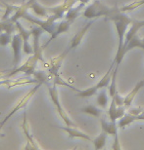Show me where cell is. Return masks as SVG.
Returning <instances> with one entry per match:
<instances>
[{"instance_id":"6da1fadb","label":"cell","mask_w":144,"mask_h":150,"mask_svg":"<svg viewBox=\"0 0 144 150\" xmlns=\"http://www.w3.org/2000/svg\"><path fill=\"white\" fill-rule=\"evenodd\" d=\"M115 10L116 7L110 8L99 0H94L83 9L82 16L85 19H99L101 17L109 18L115 12Z\"/></svg>"},{"instance_id":"7a4b0ae2","label":"cell","mask_w":144,"mask_h":150,"mask_svg":"<svg viewBox=\"0 0 144 150\" xmlns=\"http://www.w3.org/2000/svg\"><path fill=\"white\" fill-rule=\"evenodd\" d=\"M48 92H49V96L50 98L52 100V103L55 105L57 112L60 115V117L63 119V121L65 122L66 126H70V127H76L75 123L72 121V119L69 117L67 112L65 111L64 108L62 107L61 103H60V100H59V94H58V90L56 88V85L53 84V86H49L48 85Z\"/></svg>"},{"instance_id":"3957f363","label":"cell","mask_w":144,"mask_h":150,"mask_svg":"<svg viewBox=\"0 0 144 150\" xmlns=\"http://www.w3.org/2000/svg\"><path fill=\"white\" fill-rule=\"evenodd\" d=\"M23 19L27 20L28 22L32 23L34 25L40 26L44 31H46L47 33H49L50 35H52L56 29L57 25H55V22H54L50 17H47L46 20H42V19H40V18L32 17L28 13V12H26L23 16Z\"/></svg>"},{"instance_id":"277c9868","label":"cell","mask_w":144,"mask_h":150,"mask_svg":"<svg viewBox=\"0 0 144 150\" xmlns=\"http://www.w3.org/2000/svg\"><path fill=\"white\" fill-rule=\"evenodd\" d=\"M42 84H43V83L38 82V83L37 84V85H35V86L34 87V88H32V89L31 90V91H29V92L28 93V94H27V95L25 96V97L21 98V100H19V103H17V105L15 106V108H14L13 110H12V111H11L10 113H9L8 115L6 116L4 119L2 120L1 123H0V132H1L2 128H3V126H4V125L6 124V123H7V122L9 121V119H10L11 117L13 116L14 114L18 111V110H20V109L24 108V107H25V106L27 105V103H29V100H31V98H32V97H34V95H35V93H37V92L38 91V89L40 88V87H41V85H42Z\"/></svg>"},{"instance_id":"5b68a950","label":"cell","mask_w":144,"mask_h":150,"mask_svg":"<svg viewBox=\"0 0 144 150\" xmlns=\"http://www.w3.org/2000/svg\"><path fill=\"white\" fill-rule=\"evenodd\" d=\"M38 62V59L34 55H32L31 58L27 59L25 64L22 65H18L17 67H15L10 73L7 75V77H12L14 75L18 73H25L26 75H34L35 72V68H37V64Z\"/></svg>"},{"instance_id":"8992f818","label":"cell","mask_w":144,"mask_h":150,"mask_svg":"<svg viewBox=\"0 0 144 150\" xmlns=\"http://www.w3.org/2000/svg\"><path fill=\"white\" fill-rule=\"evenodd\" d=\"M76 2H77V0H65L61 5H58V6H56V7L48 8V10H49V16L48 17H50L54 22H56L57 20L65 17L66 13H67L72 7H74Z\"/></svg>"},{"instance_id":"52a82bcc","label":"cell","mask_w":144,"mask_h":150,"mask_svg":"<svg viewBox=\"0 0 144 150\" xmlns=\"http://www.w3.org/2000/svg\"><path fill=\"white\" fill-rule=\"evenodd\" d=\"M15 23H16V26H17L18 30H19V33H20L21 36H22V39H23V51H24V53L28 56L34 55V47H32V45L29 43V38L32 36V29L31 30L26 29L22 25H21V23L19 22V21L16 22Z\"/></svg>"},{"instance_id":"ba28073f","label":"cell","mask_w":144,"mask_h":150,"mask_svg":"<svg viewBox=\"0 0 144 150\" xmlns=\"http://www.w3.org/2000/svg\"><path fill=\"white\" fill-rule=\"evenodd\" d=\"M43 29L40 28V26L34 25V28H32V47H34V55L38 59V61H43L42 58V52L43 49L40 47V42H39V38L41 36V34L43 33Z\"/></svg>"},{"instance_id":"9c48e42d","label":"cell","mask_w":144,"mask_h":150,"mask_svg":"<svg viewBox=\"0 0 144 150\" xmlns=\"http://www.w3.org/2000/svg\"><path fill=\"white\" fill-rule=\"evenodd\" d=\"M12 49H13V62L15 67H17L20 64L21 58H22V49H23V39L20 33L14 34L12 36Z\"/></svg>"},{"instance_id":"30bf717a","label":"cell","mask_w":144,"mask_h":150,"mask_svg":"<svg viewBox=\"0 0 144 150\" xmlns=\"http://www.w3.org/2000/svg\"><path fill=\"white\" fill-rule=\"evenodd\" d=\"M93 21H91V22H89V23H87L86 25L83 26V28L80 29V30L77 32V33L75 35V36L71 39V42H70V46H69V48L67 50L65 51L64 52V54H67L69 53V51H71V50H73V49H75V48H77L79 45L82 43V39H83V37H85V35L87 33V31H88V29L90 28V26L93 25Z\"/></svg>"},{"instance_id":"8fae6325","label":"cell","mask_w":144,"mask_h":150,"mask_svg":"<svg viewBox=\"0 0 144 150\" xmlns=\"http://www.w3.org/2000/svg\"><path fill=\"white\" fill-rule=\"evenodd\" d=\"M60 130L66 132L68 134V136L70 139H82L85 140H88V142H92V139L90 137L88 136L87 134L83 133V132L77 130V129L74 128V127H70V126H66V127H57Z\"/></svg>"},{"instance_id":"7c38bea8","label":"cell","mask_w":144,"mask_h":150,"mask_svg":"<svg viewBox=\"0 0 144 150\" xmlns=\"http://www.w3.org/2000/svg\"><path fill=\"white\" fill-rule=\"evenodd\" d=\"M70 26H71V23L69 22V21H67V20H64V21H62V22H60L58 25H56V29H55V31H54V33L52 35H50L49 40L47 41V43L45 44V46H44L43 48H45L47 45L53 40V39L57 38L59 35L68 32L69 29H70Z\"/></svg>"},{"instance_id":"4fadbf2b","label":"cell","mask_w":144,"mask_h":150,"mask_svg":"<svg viewBox=\"0 0 144 150\" xmlns=\"http://www.w3.org/2000/svg\"><path fill=\"white\" fill-rule=\"evenodd\" d=\"M29 8L32 9V12L39 18H47L49 16V10L48 8H45L44 6L39 4L37 1L34 0H29Z\"/></svg>"},{"instance_id":"5bb4252c","label":"cell","mask_w":144,"mask_h":150,"mask_svg":"<svg viewBox=\"0 0 144 150\" xmlns=\"http://www.w3.org/2000/svg\"><path fill=\"white\" fill-rule=\"evenodd\" d=\"M100 125H101V131H104L109 134V136L115 137L118 134V124L116 122H108L104 118L100 119Z\"/></svg>"},{"instance_id":"9a60e30c","label":"cell","mask_w":144,"mask_h":150,"mask_svg":"<svg viewBox=\"0 0 144 150\" xmlns=\"http://www.w3.org/2000/svg\"><path fill=\"white\" fill-rule=\"evenodd\" d=\"M143 87H144V80L142 79L136 84L135 87H134L130 93H128V96H125V106L127 107V108H130L131 103H133V101L134 100V98H135V96L137 95V93H138L140 91V89L143 88Z\"/></svg>"},{"instance_id":"2e32d148","label":"cell","mask_w":144,"mask_h":150,"mask_svg":"<svg viewBox=\"0 0 144 150\" xmlns=\"http://www.w3.org/2000/svg\"><path fill=\"white\" fill-rule=\"evenodd\" d=\"M22 128L24 131V134H26L27 139H28V146L26 148H37L38 146L35 144L34 139H32V134H29V124H28V120H27V114L26 112H24V120H23V124H22Z\"/></svg>"},{"instance_id":"e0dca14e","label":"cell","mask_w":144,"mask_h":150,"mask_svg":"<svg viewBox=\"0 0 144 150\" xmlns=\"http://www.w3.org/2000/svg\"><path fill=\"white\" fill-rule=\"evenodd\" d=\"M108 93L105 88L100 89L96 94V103L98 104L101 108L105 109L108 106V103H109V97H108Z\"/></svg>"},{"instance_id":"ac0fdd59","label":"cell","mask_w":144,"mask_h":150,"mask_svg":"<svg viewBox=\"0 0 144 150\" xmlns=\"http://www.w3.org/2000/svg\"><path fill=\"white\" fill-rule=\"evenodd\" d=\"M85 4H82L80 3V5H77V7H72L70 10H69L65 15V20L69 21L71 23H73L75 21H76L77 18H79L80 15V11L85 8Z\"/></svg>"},{"instance_id":"d6986e66","label":"cell","mask_w":144,"mask_h":150,"mask_svg":"<svg viewBox=\"0 0 144 150\" xmlns=\"http://www.w3.org/2000/svg\"><path fill=\"white\" fill-rule=\"evenodd\" d=\"M108 136H109V134H108L106 132L101 131L100 134H99L98 137H96L95 139L92 140V142H93V146L96 150H100V149L105 147Z\"/></svg>"},{"instance_id":"ffe728a7","label":"cell","mask_w":144,"mask_h":150,"mask_svg":"<svg viewBox=\"0 0 144 150\" xmlns=\"http://www.w3.org/2000/svg\"><path fill=\"white\" fill-rule=\"evenodd\" d=\"M134 121H136L135 115H133V114H130V113H125L122 118L119 119L118 127L124 130L125 127H128V126H130V124H133Z\"/></svg>"},{"instance_id":"44dd1931","label":"cell","mask_w":144,"mask_h":150,"mask_svg":"<svg viewBox=\"0 0 144 150\" xmlns=\"http://www.w3.org/2000/svg\"><path fill=\"white\" fill-rule=\"evenodd\" d=\"M80 111L85 114H87V115L96 117V118H100V116L102 115V110L95 105H85L82 107Z\"/></svg>"},{"instance_id":"7402d4cb","label":"cell","mask_w":144,"mask_h":150,"mask_svg":"<svg viewBox=\"0 0 144 150\" xmlns=\"http://www.w3.org/2000/svg\"><path fill=\"white\" fill-rule=\"evenodd\" d=\"M99 90L96 88V86H92L90 88L85 89V90H79L77 92H76L77 94L76 96L79 98H91L97 94V92Z\"/></svg>"},{"instance_id":"603a6c76","label":"cell","mask_w":144,"mask_h":150,"mask_svg":"<svg viewBox=\"0 0 144 150\" xmlns=\"http://www.w3.org/2000/svg\"><path fill=\"white\" fill-rule=\"evenodd\" d=\"M14 30H15V25L13 22H11L10 20L0 21V32H6V33L11 34L13 33Z\"/></svg>"},{"instance_id":"cb8c5ba5","label":"cell","mask_w":144,"mask_h":150,"mask_svg":"<svg viewBox=\"0 0 144 150\" xmlns=\"http://www.w3.org/2000/svg\"><path fill=\"white\" fill-rule=\"evenodd\" d=\"M144 5V0H137V1H134V2H131L130 4H128V5H125L123 6L122 8H120L121 12H128V11H133V10H135L136 8L140 7V6Z\"/></svg>"},{"instance_id":"d4e9b609","label":"cell","mask_w":144,"mask_h":150,"mask_svg":"<svg viewBox=\"0 0 144 150\" xmlns=\"http://www.w3.org/2000/svg\"><path fill=\"white\" fill-rule=\"evenodd\" d=\"M117 110H118V105L116 104L115 100L112 98V103H111L109 109H108V115H109L110 121L117 122Z\"/></svg>"},{"instance_id":"484cf974","label":"cell","mask_w":144,"mask_h":150,"mask_svg":"<svg viewBox=\"0 0 144 150\" xmlns=\"http://www.w3.org/2000/svg\"><path fill=\"white\" fill-rule=\"evenodd\" d=\"M12 41L11 34L6 33V32H0V45L1 46H7Z\"/></svg>"},{"instance_id":"4316f807","label":"cell","mask_w":144,"mask_h":150,"mask_svg":"<svg viewBox=\"0 0 144 150\" xmlns=\"http://www.w3.org/2000/svg\"><path fill=\"white\" fill-rule=\"evenodd\" d=\"M113 100H115V103L118 106L125 105V97H122V96L119 94V92L116 93V95H115V97L113 98Z\"/></svg>"},{"instance_id":"83f0119b","label":"cell","mask_w":144,"mask_h":150,"mask_svg":"<svg viewBox=\"0 0 144 150\" xmlns=\"http://www.w3.org/2000/svg\"><path fill=\"white\" fill-rule=\"evenodd\" d=\"M121 143H120V139H119V134H116L114 137V142L112 144V149L114 150H121Z\"/></svg>"},{"instance_id":"f1b7e54d","label":"cell","mask_w":144,"mask_h":150,"mask_svg":"<svg viewBox=\"0 0 144 150\" xmlns=\"http://www.w3.org/2000/svg\"><path fill=\"white\" fill-rule=\"evenodd\" d=\"M125 105H122V106H118V110H117V119H120L122 118L123 116L125 114Z\"/></svg>"},{"instance_id":"f546056e","label":"cell","mask_w":144,"mask_h":150,"mask_svg":"<svg viewBox=\"0 0 144 150\" xmlns=\"http://www.w3.org/2000/svg\"><path fill=\"white\" fill-rule=\"evenodd\" d=\"M143 111V110L141 108H139V107H135V108H130V110H128V113L133 114V115H139L140 113H141Z\"/></svg>"},{"instance_id":"4dcf8cb0","label":"cell","mask_w":144,"mask_h":150,"mask_svg":"<svg viewBox=\"0 0 144 150\" xmlns=\"http://www.w3.org/2000/svg\"><path fill=\"white\" fill-rule=\"evenodd\" d=\"M136 121H144V110L139 115L136 116Z\"/></svg>"},{"instance_id":"1f68e13d","label":"cell","mask_w":144,"mask_h":150,"mask_svg":"<svg viewBox=\"0 0 144 150\" xmlns=\"http://www.w3.org/2000/svg\"><path fill=\"white\" fill-rule=\"evenodd\" d=\"M8 83H9L8 80H0V86L5 85V84H8Z\"/></svg>"},{"instance_id":"d6a6232c","label":"cell","mask_w":144,"mask_h":150,"mask_svg":"<svg viewBox=\"0 0 144 150\" xmlns=\"http://www.w3.org/2000/svg\"><path fill=\"white\" fill-rule=\"evenodd\" d=\"M79 1L82 3V4H85V5H86V4H88V2L90 1V0H79Z\"/></svg>"},{"instance_id":"836d02e7","label":"cell","mask_w":144,"mask_h":150,"mask_svg":"<svg viewBox=\"0 0 144 150\" xmlns=\"http://www.w3.org/2000/svg\"><path fill=\"white\" fill-rule=\"evenodd\" d=\"M137 23H138V25L141 26V28H144V20L143 21H137Z\"/></svg>"},{"instance_id":"e575fe53","label":"cell","mask_w":144,"mask_h":150,"mask_svg":"<svg viewBox=\"0 0 144 150\" xmlns=\"http://www.w3.org/2000/svg\"><path fill=\"white\" fill-rule=\"evenodd\" d=\"M0 2H1V3H3V4H4V5L6 6V8H7L8 6H9V4H7V3H6V2H4V1H3V0H0Z\"/></svg>"},{"instance_id":"d590c367","label":"cell","mask_w":144,"mask_h":150,"mask_svg":"<svg viewBox=\"0 0 144 150\" xmlns=\"http://www.w3.org/2000/svg\"><path fill=\"white\" fill-rule=\"evenodd\" d=\"M2 11H3V10H2V9H1V8H0V13H1V12H2Z\"/></svg>"},{"instance_id":"8d00e7d4","label":"cell","mask_w":144,"mask_h":150,"mask_svg":"<svg viewBox=\"0 0 144 150\" xmlns=\"http://www.w3.org/2000/svg\"><path fill=\"white\" fill-rule=\"evenodd\" d=\"M22 1H23V3H25V2H26V0H22Z\"/></svg>"},{"instance_id":"74e56055","label":"cell","mask_w":144,"mask_h":150,"mask_svg":"<svg viewBox=\"0 0 144 150\" xmlns=\"http://www.w3.org/2000/svg\"><path fill=\"white\" fill-rule=\"evenodd\" d=\"M142 41H143V44H144V38H142Z\"/></svg>"},{"instance_id":"f35d334b","label":"cell","mask_w":144,"mask_h":150,"mask_svg":"<svg viewBox=\"0 0 144 150\" xmlns=\"http://www.w3.org/2000/svg\"><path fill=\"white\" fill-rule=\"evenodd\" d=\"M143 80H144V78H143Z\"/></svg>"}]
</instances>
